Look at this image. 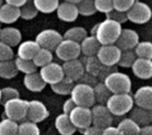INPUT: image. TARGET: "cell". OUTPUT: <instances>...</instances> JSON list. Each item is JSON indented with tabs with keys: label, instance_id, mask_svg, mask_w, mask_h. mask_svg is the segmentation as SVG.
<instances>
[{
	"label": "cell",
	"instance_id": "obj_1",
	"mask_svg": "<svg viewBox=\"0 0 152 135\" xmlns=\"http://www.w3.org/2000/svg\"><path fill=\"white\" fill-rule=\"evenodd\" d=\"M122 25L109 19L97 23V28L94 36L101 45H115L118 40L121 30Z\"/></svg>",
	"mask_w": 152,
	"mask_h": 135
},
{
	"label": "cell",
	"instance_id": "obj_2",
	"mask_svg": "<svg viewBox=\"0 0 152 135\" xmlns=\"http://www.w3.org/2000/svg\"><path fill=\"white\" fill-rule=\"evenodd\" d=\"M134 101L131 93L111 94L105 106L112 116L121 117L128 114L134 108Z\"/></svg>",
	"mask_w": 152,
	"mask_h": 135
},
{
	"label": "cell",
	"instance_id": "obj_3",
	"mask_svg": "<svg viewBox=\"0 0 152 135\" xmlns=\"http://www.w3.org/2000/svg\"><path fill=\"white\" fill-rule=\"evenodd\" d=\"M103 83L111 94L130 93L132 90V80L130 77L118 70L109 75Z\"/></svg>",
	"mask_w": 152,
	"mask_h": 135
},
{
	"label": "cell",
	"instance_id": "obj_4",
	"mask_svg": "<svg viewBox=\"0 0 152 135\" xmlns=\"http://www.w3.org/2000/svg\"><path fill=\"white\" fill-rule=\"evenodd\" d=\"M70 98L75 104L79 107L91 109L94 105H95L93 87L83 83L74 85V87L70 93Z\"/></svg>",
	"mask_w": 152,
	"mask_h": 135
},
{
	"label": "cell",
	"instance_id": "obj_5",
	"mask_svg": "<svg viewBox=\"0 0 152 135\" xmlns=\"http://www.w3.org/2000/svg\"><path fill=\"white\" fill-rule=\"evenodd\" d=\"M28 101L16 98L10 100L3 104L4 114L6 118L15 122H22L27 116Z\"/></svg>",
	"mask_w": 152,
	"mask_h": 135
},
{
	"label": "cell",
	"instance_id": "obj_6",
	"mask_svg": "<svg viewBox=\"0 0 152 135\" xmlns=\"http://www.w3.org/2000/svg\"><path fill=\"white\" fill-rule=\"evenodd\" d=\"M62 39V35L56 29L45 28L37 35L35 41L40 48L54 52L55 48Z\"/></svg>",
	"mask_w": 152,
	"mask_h": 135
},
{
	"label": "cell",
	"instance_id": "obj_7",
	"mask_svg": "<svg viewBox=\"0 0 152 135\" xmlns=\"http://www.w3.org/2000/svg\"><path fill=\"white\" fill-rule=\"evenodd\" d=\"M127 20L135 24H145L151 18V9L146 3L134 1L130 10L126 12Z\"/></svg>",
	"mask_w": 152,
	"mask_h": 135
},
{
	"label": "cell",
	"instance_id": "obj_8",
	"mask_svg": "<svg viewBox=\"0 0 152 135\" xmlns=\"http://www.w3.org/2000/svg\"><path fill=\"white\" fill-rule=\"evenodd\" d=\"M54 53L56 56L63 62L76 60L78 59L81 54L80 45L78 43L67 39H62L61 42L55 48Z\"/></svg>",
	"mask_w": 152,
	"mask_h": 135
},
{
	"label": "cell",
	"instance_id": "obj_9",
	"mask_svg": "<svg viewBox=\"0 0 152 135\" xmlns=\"http://www.w3.org/2000/svg\"><path fill=\"white\" fill-rule=\"evenodd\" d=\"M92 126L103 130L112 125L113 116L105 105L95 104L91 108Z\"/></svg>",
	"mask_w": 152,
	"mask_h": 135
},
{
	"label": "cell",
	"instance_id": "obj_10",
	"mask_svg": "<svg viewBox=\"0 0 152 135\" xmlns=\"http://www.w3.org/2000/svg\"><path fill=\"white\" fill-rule=\"evenodd\" d=\"M69 117L76 129L85 130L92 126L91 109L76 106L73 110L69 114Z\"/></svg>",
	"mask_w": 152,
	"mask_h": 135
},
{
	"label": "cell",
	"instance_id": "obj_11",
	"mask_svg": "<svg viewBox=\"0 0 152 135\" xmlns=\"http://www.w3.org/2000/svg\"><path fill=\"white\" fill-rule=\"evenodd\" d=\"M121 50L116 45H101L96 57L103 66L112 67L117 66Z\"/></svg>",
	"mask_w": 152,
	"mask_h": 135
},
{
	"label": "cell",
	"instance_id": "obj_12",
	"mask_svg": "<svg viewBox=\"0 0 152 135\" xmlns=\"http://www.w3.org/2000/svg\"><path fill=\"white\" fill-rule=\"evenodd\" d=\"M49 114L48 109L42 101L38 100L28 101L26 116L28 121L37 125L45 120L49 117Z\"/></svg>",
	"mask_w": 152,
	"mask_h": 135
},
{
	"label": "cell",
	"instance_id": "obj_13",
	"mask_svg": "<svg viewBox=\"0 0 152 135\" xmlns=\"http://www.w3.org/2000/svg\"><path fill=\"white\" fill-rule=\"evenodd\" d=\"M38 73L42 77L43 81L46 85H50L58 83L64 77L61 65L54 61L40 68Z\"/></svg>",
	"mask_w": 152,
	"mask_h": 135
},
{
	"label": "cell",
	"instance_id": "obj_14",
	"mask_svg": "<svg viewBox=\"0 0 152 135\" xmlns=\"http://www.w3.org/2000/svg\"><path fill=\"white\" fill-rule=\"evenodd\" d=\"M140 42V36L137 31L134 29L126 28H122L121 33L116 41L115 45L121 50V51H128L134 50V47Z\"/></svg>",
	"mask_w": 152,
	"mask_h": 135
},
{
	"label": "cell",
	"instance_id": "obj_15",
	"mask_svg": "<svg viewBox=\"0 0 152 135\" xmlns=\"http://www.w3.org/2000/svg\"><path fill=\"white\" fill-rule=\"evenodd\" d=\"M61 68L63 70L64 77L70 79L73 82L79 81L85 74L84 65L81 60L79 59L65 61L61 65Z\"/></svg>",
	"mask_w": 152,
	"mask_h": 135
},
{
	"label": "cell",
	"instance_id": "obj_16",
	"mask_svg": "<svg viewBox=\"0 0 152 135\" xmlns=\"http://www.w3.org/2000/svg\"><path fill=\"white\" fill-rule=\"evenodd\" d=\"M134 104L138 108L152 109V88L151 85H143L138 88L133 96Z\"/></svg>",
	"mask_w": 152,
	"mask_h": 135
},
{
	"label": "cell",
	"instance_id": "obj_17",
	"mask_svg": "<svg viewBox=\"0 0 152 135\" xmlns=\"http://www.w3.org/2000/svg\"><path fill=\"white\" fill-rule=\"evenodd\" d=\"M55 12L58 19L64 22H73L79 15L77 5L70 4L68 1L60 3Z\"/></svg>",
	"mask_w": 152,
	"mask_h": 135
},
{
	"label": "cell",
	"instance_id": "obj_18",
	"mask_svg": "<svg viewBox=\"0 0 152 135\" xmlns=\"http://www.w3.org/2000/svg\"><path fill=\"white\" fill-rule=\"evenodd\" d=\"M132 71L134 75L142 80H148L152 77V61L137 58L133 63Z\"/></svg>",
	"mask_w": 152,
	"mask_h": 135
},
{
	"label": "cell",
	"instance_id": "obj_19",
	"mask_svg": "<svg viewBox=\"0 0 152 135\" xmlns=\"http://www.w3.org/2000/svg\"><path fill=\"white\" fill-rule=\"evenodd\" d=\"M21 33L14 27H5L0 29V42L9 45L10 47L17 46L21 42Z\"/></svg>",
	"mask_w": 152,
	"mask_h": 135
},
{
	"label": "cell",
	"instance_id": "obj_20",
	"mask_svg": "<svg viewBox=\"0 0 152 135\" xmlns=\"http://www.w3.org/2000/svg\"><path fill=\"white\" fill-rule=\"evenodd\" d=\"M39 48L40 47L35 40H26L20 42L17 49V57L22 60L32 61Z\"/></svg>",
	"mask_w": 152,
	"mask_h": 135
},
{
	"label": "cell",
	"instance_id": "obj_21",
	"mask_svg": "<svg viewBox=\"0 0 152 135\" xmlns=\"http://www.w3.org/2000/svg\"><path fill=\"white\" fill-rule=\"evenodd\" d=\"M23 85L28 91L32 93H40L46 86V84L43 81L38 71L32 74L24 75Z\"/></svg>",
	"mask_w": 152,
	"mask_h": 135
},
{
	"label": "cell",
	"instance_id": "obj_22",
	"mask_svg": "<svg viewBox=\"0 0 152 135\" xmlns=\"http://www.w3.org/2000/svg\"><path fill=\"white\" fill-rule=\"evenodd\" d=\"M54 126L60 135H73L77 131L75 126L70 122L69 116L63 113L56 117Z\"/></svg>",
	"mask_w": 152,
	"mask_h": 135
},
{
	"label": "cell",
	"instance_id": "obj_23",
	"mask_svg": "<svg viewBox=\"0 0 152 135\" xmlns=\"http://www.w3.org/2000/svg\"><path fill=\"white\" fill-rule=\"evenodd\" d=\"M80 45V51L81 53L85 57H90V56H96L101 45L96 39L94 36H87L84 40L79 44Z\"/></svg>",
	"mask_w": 152,
	"mask_h": 135
},
{
	"label": "cell",
	"instance_id": "obj_24",
	"mask_svg": "<svg viewBox=\"0 0 152 135\" xmlns=\"http://www.w3.org/2000/svg\"><path fill=\"white\" fill-rule=\"evenodd\" d=\"M130 113V118L133 119L141 127L149 126L152 122V111L142 108H133Z\"/></svg>",
	"mask_w": 152,
	"mask_h": 135
},
{
	"label": "cell",
	"instance_id": "obj_25",
	"mask_svg": "<svg viewBox=\"0 0 152 135\" xmlns=\"http://www.w3.org/2000/svg\"><path fill=\"white\" fill-rule=\"evenodd\" d=\"M20 19V9L3 3L0 6V23L12 24Z\"/></svg>",
	"mask_w": 152,
	"mask_h": 135
},
{
	"label": "cell",
	"instance_id": "obj_26",
	"mask_svg": "<svg viewBox=\"0 0 152 135\" xmlns=\"http://www.w3.org/2000/svg\"><path fill=\"white\" fill-rule=\"evenodd\" d=\"M87 36H88L87 31L84 27L74 26L67 29L62 35V37L63 39L70 40V41L80 44L84 40V38H86Z\"/></svg>",
	"mask_w": 152,
	"mask_h": 135
},
{
	"label": "cell",
	"instance_id": "obj_27",
	"mask_svg": "<svg viewBox=\"0 0 152 135\" xmlns=\"http://www.w3.org/2000/svg\"><path fill=\"white\" fill-rule=\"evenodd\" d=\"M81 61L84 65L85 72L93 75L96 77L103 67V65L100 62V61L96 56L85 57L83 60H81Z\"/></svg>",
	"mask_w": 152,
	"mask_h": 135
},
{
	"label": "cell",
	"instance_id": "obj_28",
	"mask_svg": "<svg viewBox=\"0 0 152 135\" xmlns=\"http://www.w3.org/2000/svg\"><path fill=\"white\" fill-rule=\"evenodd\" d=\"M117 128L123 135H139L141 126L130 117H126L118 123Z\"/></svg>",
	"mask_w": 152,
	"mask_h": 135
},
{
	"label": "cell",
	"instance_id": "obj_29",
	"mask_svg": "<svg viewBox=\"0 0 152 135\" xmlns=\"http://www.w3.org/2000/svg\"><path fill=\"white\" fill-rule=\"evenodd\" d=\"M74 85L75 84L73 81L64 77L61 81L50 86H51V90L58 95H70Z\"/></svg>",
	"mask_w": 152,
	"mask_h": 135
},
{
	"label": "cell",
	"instance_id": "obj_30",
	"mask_svg": "<svg viewBox=\"0 0 152 135\" xmlns=\"http://www.w3.org/2000/svg\"><path fill=\"white\" fill-rule=\"evenodd\" d=\"M94 95L95 102L101 105H105L109 98L111 96V93L106 87L103 82H98L94 87Z\"/></svg>",
	"mask_w": 152,
	"mask_h": 135
},
{
	"label": "cell",
	"instance_id": "obj_31",
	"mask_svg": "<svg viewBox=\"0 0 152 135\" xmlns=\"http://www.w3.org/2000/svg\"><path fill=\"white\" fill-rule=\"evenodd\" d=\"M53 52L44 48H39V50L37 52L34 58L32 59V61L35 64V66L38 69L53 62Z\"/></svg>",
	"mask_w": 152,
	"mask_h": 135
},
{
	"label": "cell",
	"instance_id": "obj_32",
	"mask_svg": "<svg viewBox=\"0 0 152 135\" xmlns=\"http://www.w3.org/2000/svg\"><path fill=\"white\" fill-rule=\"evenodd\" d=\"M18 70L15 67L13 60L0 61V77L4 79H12L17 74Z\"/></svg>",
	"mask_w": 152,
	"mask_h": 135
},
{
	"label": "cell",
	"instance_id": "obj_33",
	"mask_svg": "<svg viewBox=\"0 0 152 135\" xmlns=\"http://www.w3.org/2000/svg\"><path fill=\"white\" fill-rule=\"evenodd\" d=\"M33 4L38 12L52 13L56 11L60 2L58 0H34Z\"/></svg>",
	"mask_w": 152,
	"mask_h": 135
},
{
	"label": "cell",
	"instance_id": "obj_34",
	"mask_svg": "<svg viewBox=\"0 0 152 135\" xmlns=\"http://www.w3.org/2000/svg\"><path fill=\"white\" fill-rule=\"evenodd\" d=\"M134 52L137 58L140 59H152V44L150 41H142L134 47Z\"/></svg>",
	"mask_w": 152,
	"mask_h": 135
},
{
	"label": "cell",
	"instance_id": "obj_35",
	"mask_svg": "<svg viewBox=\"0 0 152 135\" xmlns=\"http://www.w3.org/2000/svg\"><path fill=\"white\" fill-rule=\"evenodd\" d=\"M13 61H14V64H15V67H16L18 72H21L24 75L32 74V73H35L37 71V68L35 66V64L33 63L32 61L22 60V59L16 57L13 60Z\"/></svg>",
	"mask_w": 152,
	"mask_h": 135
},
{
	"label": "cell",
	"instance_id": "obj_36",
	"mask_svg": "<svg viewBox=\"0 0 152 135\" xmlns=\"http://www.w3.org/2000/svg\"><path fill=\"white\" fill-rule=\"evenodd\" d=\"M19 124L9 118H3L0 121V135H15L18 133Z\"/></svg>",
	"mask_w": 152,
	"mask_h": 135
},
{
	"label": "cell",
	"instance_id": "obj_37",
	"mask_svg": "<svg viewBox=\"0 0 152 135\" xmlns=\"http://www.w3.org/2000/svg\"><path fill=\"white\" fill-rule=\"evenodd\" d=\"M38 14L37 10L36 9L33 1L26 0L25 4L20 8V18L23 20H32Z\"/></svg>",
	"mask_w": 152,
	"mask_h": 135
},
{
	"label": "cell",
	"instance_id": "obj_38",
	"mask_svg": "<svg viewBox=\"0 0 152 135\" xmlns=\"http://www.w3.org/2000/svg\"><path fill=\"white\" fill-rule=\"evenodd\" d=\"M18 135H40V129L37 124L29 121H22L18 126Z\"/></svg>",
	"mask_w": 152,
	"mask_h": 135
},
{
	"label": "cell",
	"instance_id": "obj_39",
	"mask_svg": "<svg viewBox=\"0 0 152 135\" xmlns=\"http://www.w3.org/2000/svg\"><path fill=\"white\" fill-rule=\"evenodd\" d=\"M77 7L78 14L82 16H92L96 13L94 0H80Z\"/></svg>",
	"mask_w": 152,
	"mask_h": 135
},
{
	"label": "cell",
	"instance_id": "obj_40",
	"mask_svg": "<svg viewBox=\"0 0 152 135\" xmlns=\"http://www.w3.org/2000/svg\"><path fill=\"white\" fill-rule=\"evenodd\" d=\"M137 59L134 50H128V51H121V54L118 60V62L117 66L122 67V68H131L134 61Z\"/></svg>",
	"mask_w": 152,
	"mask_h": 135
},
{
	"label": "cell",
	"instance_id": "obj_41",
	"mask_svg": "<svg viewBox=\"0 0 152 135\" xmlns=\"http://www.w3.org/2000/svg\"><path fill=\"white\" fill-rule=\"evenodd\" d=\"M16 98H20V93L16 88L11 87V86H6L4 88H1L0 103L4 104V102L8 101L10 100H12V99H16Z\"/></svg>",
	"mask_w": 152,
	"mask_h": 135
},
{
	"label": "cell",
	"instance_id": "obj_42",
	"mask_svg": "<svg viewBox=\"0 0 152 135\" xmlns=\"http://www.w3.org/2000/svg\"><path fill=\"white\" fill-rule=\"evenodd\" d=\"M94 4L96 12H100L107 14L113 10L112 0H94Z\"/></svg>",
	"mask_w": 152,
	"mask_h": 135
},
{
	"label": "cell",
	"instance_id": "obj_43",
	"mask_svg": "<svg viewBox=\"0 0 152 135\" xmlns=\"http://www.w3.org/2000/svg\"><path fill=\"white\" fill-rule=\"evenodd\" d=\"M134 3V0H112L113 10L126 13L130 10Z\"/></svg>",
	"mask_w": 152,
	"mask_h": 135
},
{
	"label": "cell",
	"instance_id": "obj_44",
	"mask_svg": "<svg viewBox=\"0 0 152 135\" xmlns=\"http://www.w3.org/2000/svg\"><path fill=\"white\" fill-rule=\"evenodd\" d=\"M14 57V52L12 47L0 42V61H11Z\"/></svg>",
	"mask_w": 152,
	"mask_h": 135
},
{
	"label": "cell",
	"instance_id": "obj_45",
	"mask_svg": "<svg viewBox=\"0 0 152 135\" xmlns=\"http://www.w3.org/2000/svg\"><path fill=\"white\" fill-rule=\"evenodd\" d=\"M106 19L111 20L113 21H116L117 23L122 25L123 23H126L128 20L126 17V13L125 12H120L116 10H112L109 13L106 14Z\"/></svg>",
	"mask_w": 152,
	"mask_h": 135
},
{
	"label": "cell",
	"instance_id": "obj_46",
	"mask_svg": "<svg viewBox=\"0 0 152 135\" xmlns=\"http://www.w3.org/2000/svg\"><path fill=\"white\" fill-rule=\"evenodd\" d=\"M118 71V66H112V67H108V66H103L102 70L100 71L99 75L97 76V79L99 82H103L104 79L110 75L111 73Z\"/></svg>",
	"mask_w": 152,
	"mask_h": 135
},
{
	"label": "cell",
	"instance_id": "obj_47",
	"mask_svg": "<svg viewBox=\"0 0 152 135\" xmlns=\"http://www.w3.org/2000/svg\"><path fill=\"white\" fill-rule=\"evenodd\" d=\"M79 81H80L79 83H83V84L90 85L92 87H94L99 82L96 77H94L93 75H90L88 73H86V72H85V74L83 75V77H81V79Z\"/></svg>",
	"mask_w": 152,
	"mask_h": 135
},
{
	"label": "cell",
	"instance_id": "obj_48",
	"mask_svg": "<svg viewBox=\"0 0 152 135\" xmlns=\"http://www.w3.org/2000/svg\"><path fill=\"white\" fill-rule=\"evenodd\" d=\"M77 105L75 104V102L72 101V99L69 97V99H67L64 102H63V105H62V111H63V114L65 115H68L73 110V109L76 107Z\"/></svg>",
	"mask_w": 152,
	"mask_h": 135
},
{
	"label": "cell",
	"instance_id": "obj_49",
	"mask_svg": "<svg viewBox=\"0 0 152 135\" xmlns=\"http://www.w3.org/2000/svg\"><path fill=\"white\" fill-rule=\"evenodd\" d=\"M102 130L93 126H90L89 127L86 128L83 131L84 135H102Z\"/></svg>",
	"mask_w": 152,
	"mask_h": 135
},
{
	"label": "cell",
	"instance_id": "obj_50",
	"mask_svg": "<svg viewBox=\"0 0 152 135\" xmlns=\"http://www.w3.org/2000/svg\"><path fill=\"white\" fill-rule=\"evenodd\" d=\"M102 135H123L121 134V132L116 127V126H109L105 129L102 130Z\"/></svg>",
	"mask_w": 152,
	"mask_h": 135
},
{
	"label": "cell",
	"instance_id": "obj_51",
	"mask_svg": "<svg viewBox=\"0 0 152 135\" xmlns=\"http://www.w3.org/2000/svg\"><path fill=\"white\" fill-rule=\"evenodd\" d=\"M25 2H26V0H6L4 3L9 4L10 6L20 9L25 4Z\"/></svg>",
	"mask_w": 152,
	"mask_h": 135
},
{
	"label": "cell",
	"instance_id": "obj_52",
	"mask_svg": "<svg viewBox=\"0 0 152 135\" xmlns=\"http://www.w3.org/2000/svg\"><path fill=\"white\" fill-rule=\"evenodd\" d=\"M139 135H152V126H145L140 128Z\"/></svg>",
	"mask_w": 152,
	"mask_h": 135
},
{
	"label": "cell",
	"instance_id": "obj_53",
	"mask_svg": "<svg viewBox=\"0 0 152 135\" xmlns=\"http://www.w3.org/2000/svg\"><path fill=\"white\" fill-rule=\"evenodd\" d=\"M3 4V1L2 0H0V6H1V4Z\"/></svg>",
	"mask_w": 152,
	"mask_h": 135
},
{
	"label": "cell",
	"instance_id": "obj_54",
	"mask_svg": "<svg viewBox=\"0 0 152 135\" xmlns=\"http://www.w3.org/2000/svg\"><path fill=\"white\" fill-rule=\"evenodd\" d=\"M0 101H1V88H0Z\"/></svg>",
	"mask_w": 152,
	"mask_h": 135
},
{
	"label": "cell",
	"instance_id": "obj_55",
	"mask_svg": "<svg viewBox=\"0 0 152 135\" xmlns=\"http://www.w3.org/2000/svg\"><path fill=\"white\" fill-rule=\"evenodd\" d=\"M0 29H1V27H0Z\"/></svg>",
	"mask_w": 152,
	"mask_h": 135
},
{
	"label": "cell",
	"instance_id": "obj_56",
	"mask_svg": "<svg viewBox=\"0 0 152 135\" xmlns=\"http://www.w3.org/2000/svg\"><path fill=\"white\" fill-rule=\"evenodd\" d=\"M15 135H18V134H15Z\"/></svg>",
	"mask_w": 152,
	"mask_h": 135
}]
</instances>
